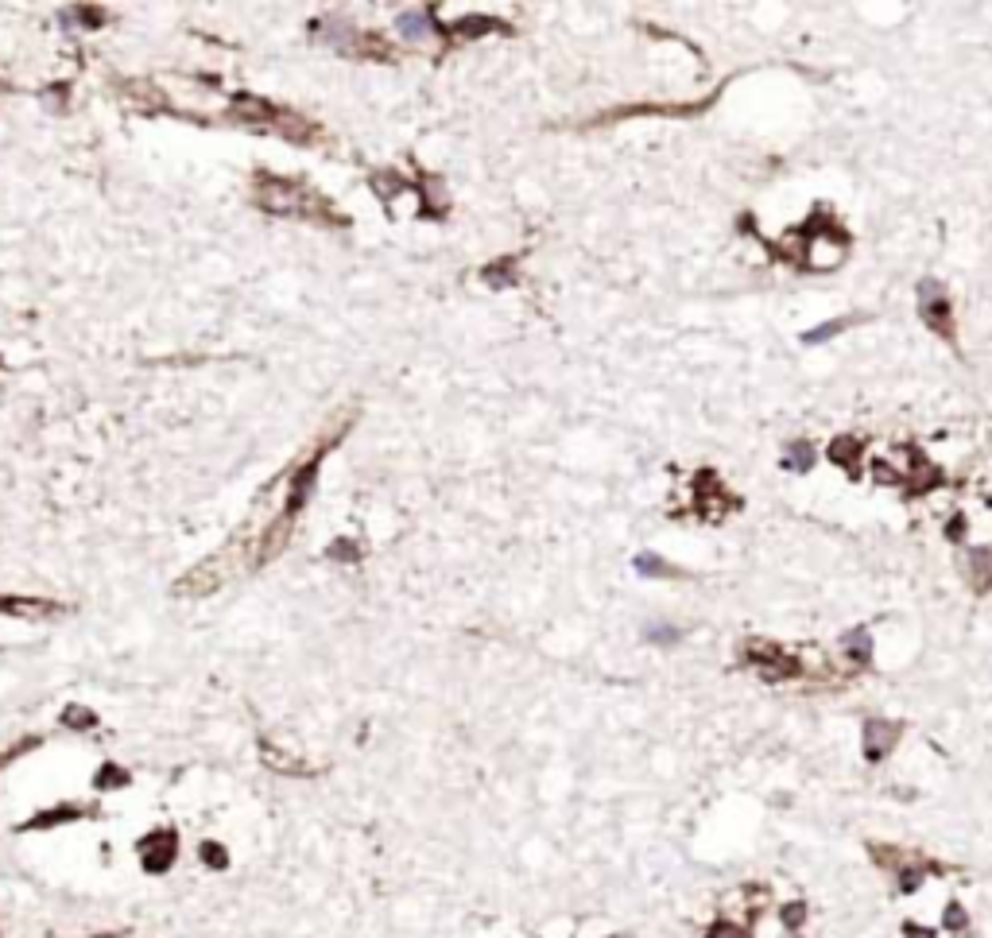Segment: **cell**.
I'll return each mask as SVG.
<instances>
[{"label":"cell","mask_w":992,"mask_h":938,"mask_svg":"<svg viewBox=\"0 0 992 938\" xmlns=\"http://www.w3.org/2000/svg\"><path fill=\"white\" fill-rule=\"evenodd\" d=\"M706 938H749V931L741 927V923H729V919H717L714 927L706 931Z\"/></svg>","instance_id":"19"},{"label":"cell","mask_w":992,"mask_h":938,"mask_svg":"<svg viewBox=\"0 0 992 938\" xmlns=\"http://www.w3.org/2000/svg\"><path fill=\"white\" fill-rule=\"evenodd\" d=\"M229 121H237L252 132H272L284 140H299V144H310L318 140V128H314L307 116H299L295 109H279V105L252 98V93H237L229 105Z\"/></svg>","instance_id":"2"},{"label":"cell","mask_w":992,"mask_h":938,"mask_svg":"<svg viewBox=\"0 0 992 938\" xmlns=\"http://www.w3.org/2000/svg\"><path fill=\"white\" fill-rule=\"evenodd\" d=\"M400 28L415 39V35H430V28H435V23H430L427 16H419V12H407V16H400Z\"/></svg>","instance_id":"18"},{"label":"cell","mask_w":992,"mask_h":938,"mask_svg":"<svg viewBox=\"0 0 992 938\" xmlns=\"http://www.w3.org/2000/svg\"><path fill=\"white\" fill-rule=\"evenodd\" d=\"M136 853H140V865H144L151 876H159L179 857V838H174V830H151L148 838L136 841Z\"/></svg>","instance_id":"5"},{"label":"cell","mask_w":992,"mask_h":938,"mask_svg":"<svg viewBox=\"0 0 992 938\" xmlns=\"http://www.w3.org/2000/svg\"><path fill=\"white\" fill-rule=\"evenodd\" d=\"M636 570L644 574V578H679V567H671V562L659 555H636Z\"/></svg>","instance_id":"16"},{"label":"cell","mask_w":992,"mask_h":938,"mask_svg":"<svg viewBox=\"0 0 992 938\" xmlns=\"http://www.w3.org/2000/svg\"><path fill=\"white\" fill-rule=\"evenodd\" d=\"M919 319H923L942 342L954 345V311H950L946 287H942L938 279H919Z\"/></svg>","instance_id":"3"},{"label":"cell","mask_w":992,"mask_h":938,"mask_svg":"<svg viewBox=\"0 0 992 938\" xmlns=\"http://www.w3.org/2000/svg\"><path fill=\"white\" fill-rule=\"evenodd\" d=\"M814 465V447L810 442H791V447L784 450V469H791V473H807V469Z\"/></svg>","instance_id":"14"},{"label":"cell","mask_w":992,"mask_h":938,"mask_svg":"<svg viewBox=\"0 0 992 938\" xmlns=\"http://www.w3.org/2000/svg\"><path fill=\"white\" fill-rule=\"evenodd\" d=\"M903 934H907V938H935V931L919 927V923H907V927H903Z\"/></svg>","instance_id":"26"},{"label":"cell","mask_w":992,"mask_h":938,"mask_svg":"<svg viewBox=\"0 0 992 938\" xmlns=\"http://www.w3.org/2000/svg\"><path fill=\"white\" fill-rule=\"evenodd\" d=\"M648 636H651V640H656V644H671L674 636H679V632H674V628H651V632H648Z\"/></svg>","instance_id":"25"},{"label":"cell","mask_w":992,"mask_h":938,"mask_svg":"<svg viewBox=\"0 0 992 938\" xmlns=\"http://www.w3.org/2000/svg\"><path fill=\"white\" fill-rule=\"evenodd\" d=\"M802 923H807V904H787V908H784V927L795 934Z\"/></svg>","instance_id":"20"},{"label":"cell","mask_w":992,"mask_h":938,"mask_svg":"<svg viewBox=\"0 0 992 938\" xmlns=\"http://www.w3.org/2000/svg\"><path fill=\"white\" fill-rule=\"evenodd\" d=\"M198 853H202L214 869H225V853H221V846H214V841H202V849H198Z\"/></svg>","instance_id":"23"},{"label":"cell","mask_w":992,"mask_h":938,"mask_svg":"<svg viewBox=\"0 0 992 938\" xmlns=\"http://www.w3.org/2000/svg\"><path fill=\"white\" fill-rule=\"evenodd\" d=\"M842 655H845L849 663H857V667H869L872 663V636H869V628L845 632V636H842Z\"/></svg>","instance_id":"10"},{"label":"cell","mask_w":992,"mask_h":938,"mask_svg":"<svg viewBox=\"0 0 992 938\" xmlns=\"http://www.w3.org/2000/svg\"><path fill=\"white\" fill-rule=\"evenodd\" d=\"M744 660H749L764 678H772V683H784V678L802 675V667L791 660L784 648H776V644H764V640H752L749 648H744Z\"/></svg>","instance_id":"4"},{"label":"cell","mask_w":992,"mask_h":938,"mask_svg":"<svg viewBox=\"0 0 992 938\" xmlns=\"http://www.w3.org/2000/svg\"><path fill=\"white\" fill-rule=\"evenodd\" d=\"M900 725L895 721H888V718H869L865 721V737H861V741H865V760H872V764H880L884 756L892 753L895 745H900Z\"/></svg>","instance_id":"6"},{"label":"cell","mask_w":992,"mask_h":938,"mask_svg":"<svg viewBox=\"0 0 992 938\" xmlns=\"http://www.w3.org/2000/svg\"><path fill=\"white\" fill-rule=\"evenodd\" d=\"M946 927H950V931H958V934H962L965 927H970V916H965V908H962V904H946Z\"/></svg>","instance_id":"22"},{"label":"cell","mask_w":992,"mask_h":938,"mask_svg":"<svg viewBox=\"0 0 992 938\" xmlns=\"http://www.w3.org/2000/svg\"><path fill=\"white\" fill-rule=\"evenodd\" d=\"M0 613L4 617H23V620H47L63 613V605L43 601V597H0Z\"/></svg>","instance_id":"8"},{"label":"cell","mask_w":992,"mask_h":938,"mask_svg":"<svg viewBox=\"0 0 992 938\" xmlns=\"http://www.w3.org/2000/svg\"><path fill=\"white\" fill-rule=\"evenodd\" d=\"M252 198H256V206H260V209H267V214L295 217V221H310V226L345 229V217L334 209L330 198H322L318 191H310L307 183L284 179V175L256 171V179H252Z\"/></svg>","instance_id":"1"},{"label":"cell","mask_w":992,"mask_h":938,"mask_svg":"<svg viewBox=\"0 0 992 938\" xmlns=\"http://www.w3.org/2000/svg\"><path fill=\"white\" fill-rule=\"evenodd\" d=\"M857 447H861L857 439H834V442H830V458H834L837 465H845V469H849V473H853V477L861 473V469H857V458H861V450H857Z\"/></svg>","instance_id":"15"},{"label":"cell","mask_w":992,"mask_h":938,"mask_svg":"<svg viewBox=\"0 0 992 938\" xmlns=\"http://www.w3.org/2000/svg\"><path fill=\"white\" fill-rule=\"evenodd\" d=\"M849 322H857V314H845V319H826V322H818V326H814V330H807V334H802V345H826V342H830V337H837V334H842Z\"/></svg>","instance_id":"13"},{"label":"cell","mask_w":992,"mask_h":938,"mask_svg":"<svg viewBox=\"0 0 992 938\" xmlns=\"http://www.w3.org/2000/svg\"><path fill=\"white\" fill-rule=\"evenodd\" d=\"M965 570H970L965 578H970V585H973L977 593H985L988 585H992V555H988V550H977V547H973L970 559H965Z\"/></svg>","instance_id":"11"},{"label":"cell","mask_w":992,"mask_h":938,"mask_svg":"<svg viewBox=\"0 0 992 938\" xmlns=\"http://www.w3.org/2000/svg\"><path fill=\"white\" fill-rule=\"evenodd\" d=\"M93 783H98V788H124L128 776H124L121 768H109V764H105V768L98 772V780H93Z\"/></svg>","instance_id":"21"},{"label":"cell","mask_w":992,"mask_h":938,"mask_svg":"<svg viewBox=\"0 0 992 938\" xmlns=\"http://www.w3.org/2000/svg\"><path fill=\"white\" fill-rule=\"evenodd\" d=\"M93 814V806H81V803H58V806H51V811H39V814H31L28 823H23L20 830L23 834H28V830H51V826H63V823H78V818H89Z\"/></svg>","instance_id":"7"},{"label":"cell","mask_w":992,"mask_h":938,"mask_svg":"<svg viewBox=\"0 0 992 938\" xmlns=\"http://www.w3.org/2000/svg\"><path fill=\"white\" fill-rule=\"evenodd\" d=\"M694 504L706 516H721V508L733 504V497H725V489H721V481L714 473H702V477H698V500Z\"/></svg>","instance_id":"9"},{"label":"cell","mask_w":992,"mask_h":938,"mask_svg":"<svg viewBox=\"0 0 992 938\" xmlns=\"http://www.w3.org/2000/svg\"><path fill=\"white\" fill-rule=\"evenodd\" d=\"M31 745H35V741H23V745H16V748H8V753H0V768H4V764H8V760H16L20 753H28V748H31Z\"/></svg>","instance_id":"24"},{"label":"cell","mask_w":992,"mask_h":938,"mask_svg":"<svg viewBox=\"0 0 992 938\" xmlns=\"http://www.w3.org/2000/svg\"><path fill=\"white\" fill-rule=\"evenodd\" d=\"M485 31H508V23H500L493 16H465V20L454 23V35H458V39H477V35H485Z\"/></svg>","instance_id":"12"},{"label":"cell","mask_w":992,"mask_h":938,"mask_svg":"<svg viewBox=\"0 0 992 938\" xmlns=\"http://www.w3.org/2000/svg\"><path fill=\"white\" fill-rule=\"evenodd\" d=\"M63 725H66V729H93L98 718H93V710H86V706H66L63 710Z\"/></svg>","instance_id":"17"}]
</instances>
